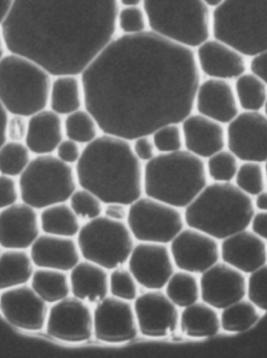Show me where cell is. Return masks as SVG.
<instances>
[{
  "label": "cell",
  "instance_id": "1",
  "mask_svg": "<svg viewBox=\"0 0 267 358\" xmlns=\"http://www.w3.org/2000/svg\"><path fill=\"white\" fill-rule=\"evenodd\" d=\"M80 78L102 134L132 141L194 113L202 74L195 50L148 30L116 36Z\"/></svg>",
  "mask_w": 267,
  "mask_h": 358
},
{
  "label": "cell",
  "instance_id": "2",
  "mask_svg": "<svg viewBox=\"0 0 267 358\" xmlns=\"http://www.w3.org/2000/svg\"><path fill=\"white\" fill-rule=\"evenodd\" d=\"M118 0H15L1 24L6 50L53 78L80 76L115 38Z\"/></svg>",
  "mask_w": 267,
  "mask_h": 358
},
{
  "label": "cell",
  "instance_id": "3",
  "mask_svg": "<svg viewBox=\"0 0 267 358\" xmlns=\"http://www.w3.org/2000/svg\"><path fill=\"white\" fill-rule=\"evenodd\" d=\"M78 187L93 192L104 204L131 205L143 194V164L132 141L101 134L83 147L74 165Z\"/></svg>",
  "mask_w": 267,
  "mask_h": 358
},
{
  "label": "cell",
  "instance_id": "4",
  "mask_svg": "<svg viewBox=\"0 0 267 358\" xmlns=\"http://www.w3.org/2000/svg\"><path fill=\"white\" fill-rule=\"evenodd\" d=\"M256 212L252 197L235 184L208 183L184 209V223L218 241L249 229Z\"/></svg>",
  "mask_w": 267,
  "mask_h": 358
},
{
  "label": "cell",
  "instance_id": "5",
  "mask_svg": "<svg viewBox=\"0 0 267 358\" xmlns=\"http://www.w3.org/2000/svg\"><path fill=\"white\" fill-rule=\"evenodd\" d=\"M209 183L205 161L186 150L157 154L143 164V194L184 210Z\"/></svg>",
  "mask_w": 267,
  "mask_h": 358
},
{
  "label": "cell",
  "instance_id": "6",
  "mask_svg": "<svg viewBox=\"0 0 267 358\" xmlns=\"http://www.w3.org/2000/svg\"><path fill=\"white\" fill-rule=\"evenodd\" d=\"M212 37L245 57L267 50V0H224L212 10Z\"/></svg>",
  "mask_w": 267,
  "mask_h": 358
},
{
  "label": "cell",
  "instance_id": "7",
  "mask_svg": "<svg viewBox=\"0 0 267 358\" xmlns=\"http://www.w3.org/2000/svg\"><path fill=\"white\" fill-rule=\"evenodd\" d=\"M149 30L196 50L212 37V11L203 0H143Z\"/></svg>",
  "mask_w": 267,
  "mask_h": 358
},
{
  "label": "cell",
  "instance_id": "8",
  "mask_svg": "<svg viewBox=\"0 0 267 358\" xmlns=\"http://www.w3.org/2000/svg\"><path fill=\"white\" fill-rule=\"evenodd\" d=\"M52 76L33 61L10 53L0 60V103L9 115L29 118L49 106Z\"/></svg>",
  "mask_w": 267,
  "mask_h": 358
},
{
  "label": "cell",
  "instance_id": "9",
  "mask_svg": "<svg viewBox=\"0 0 267 358\" xmlns=\"http://www.w3.org/2000/svg\"><path fill=\"white\" fill-rule=\"evenodd\" d=\"M20 199L34 209L67 203L78 188L74 167L54 155H39L18 178Z\"/></svg>",
  "mask_w": 267,
  "mask_h": 358
},
{
  "label": "cell",
  "instance_id": "10",
  "mask_svg": "<svg viewBox=\"0 0 267 358\" xmlns=\"http://www.w3.org/2000/svg\"><path fill=\"white\" fill-rule=\"evenodd\" d=\"M76 241L81 258L107 271L124 266L135 245L126 222L102 215L82 225Z\"/></svg>",
  "mask_w": 267,
  "mask_h": 358
},
{
  "label": "cell",
  "instance_id": "11",
  "mask_svg": "<svg viewBox=\"0 0 267 358\" xmlns=\"http://www.w3.org/2000/svg\"><path fill=\"white\" fill-rule=\"evenodd\" d=\"M126 224L139 243L163 245H170L186 227L182 210L145 195L129 206Z\"/></svg>",
  "mask_w": 267,
  "mask_h": 358
},
{
  "label": "cell",
  "instance_id": "12",
  "mask_svg": "<svg viewBox=\"0 0 267 358\" xmlns=\"http://www.w3.org/2000/svg\"><path fill=\"white\" fill-rule=\"evenodd\" d=\"M226 147L239 161L267 162V117L260 112H242L226 128Z\"/></svg>",
  "mask_w": 267,
  "mask_h": 358
},
{
  "label": "cell",
  "instance_id": "13",
  "mask_svg": "<svg viewBox=\"0 0 267 358\" xmlns=\"http://www.w3.org/2000/svg\"><path fill=\"white\" fill-rule=\"evenodd\" d=\"M45 329L60 341L86 342L93 336V312L87 303L69 296L49 308Z\"/></svg>",
  "mask_w": 267,
  "mask_h": 358
},
{
  "label": "cell",
  "instance_id": "14",
  "mask_svg": "<svg viewBox=\"0 0 267 358\" xmlns=\"http://www.w3.org/2000/svg\"><path fill=\"white\" fill-rule=\"evenodd\" d=\"M169 249L178 270L196 275H201L221 260L219 241L189 227L178 234Z\"/></svg>",
  "mask_w": 267,
  "mask_h": 358
},
{
  "label": "cell",
  "instance_id": "15",
  "mask_svg": "<svg viewBox=\"0 0 267 358\" xmlns=\"http://www.w3.org/2000/svg\"><path fill=\"white\" fill-rule=\"evenodd\" d=\"M135 311L131 302L107 296L93 311V336L107 343H124L138 336Z\"/></svg>",
  "mask_w": 267,
  "mask_h": 358
},
{
  "label": "cell",
  "instance_id": "16",
  "mask_svg": "<svg viewBox=\"0 0 267 358\" xmlns=\"http://www.w3.org/2000/svg\"><path fill=\"white\" fill-rule=\"evenodd\" d=\"M127 264L137 283L147 291H162L175 272L167 245L139 243Z\"/></svg>",
  "mask_w": 267,
  "mask_h": 358
},
{
  "label": "cell",
  "instance_id": "17",
  "mask_svg": "<svg viewBox=\"0 0 267 358\" xmlns=\"http://www.w3.org/2000/svg\"><path fill=\"white\" fill-rule=\"evenodd\" d=\"M0 313L11 326L39 332L46 327L49 307L31 286L25 285L0 294Z\"/></svg>",
  "mask_w": 267,
  "mask_h": 358
},
{
  "label": "cell",
  "instance_id": "18",
  "mask_svg": "<svg viewBox=\"0 0 267 358\" xmlns=\"http://www.w3.org/2000/svg\"><path fill=\"white\" fill-rule=\"evenodd\" d=\"M139 332L149 338H163L173 334L179 325L180 313L165 293L147 291L134 301Z\"/></svg>",
  "mask_w": 267,
  "mask_h": 358
},
{
  "label": "cell",
  "instance_id": "19",
  "mask_svg": "<svg viewBox=\"0 0 267 358\" xmlns=\"http://www.w3.org/2000/svg\"><path fill=\"white\" fill-rule=\"evenodd\" d=\"M200 285L202 301L218 311L245 299L247 294L246 275L220 261L201 274Z\"/></svg>",
  "mask_w": 267,
  "mask_h": 358
},
{
  "label": "cell",
  "instance_id": "20",
  "mask_svg": "<svg viewBox=\"0 0 267 358\" xmlns=\"http://www.w3.org/2000/svg\"><path fill=\"white\" fill-rule=\"evenodd\" d=\"M39 213L23 202L0 210V245L4 250H27L41 235Z\"/></svg>",
  "mask_w": 267,
  "mask_h": 358
},
{
  "label": "cell",
  "instance_id": "21",
  "mask_svg": "<svg viewBox=\"0 0 267 358\" xmlns=\"http://www.w3.org/2000/svg\"><path fill=\"white\" fill-rule=\"evenodd\" d=\"M195 54L198 70L207 78L235 80L247 71L246 57L213 37L197 47Z\"/></svg>",
  "mask_w": 267,
  "mask_h": 358
},
{
  "label": "cell",
  "instance_id": "22",
  "mask_svg": "<svg viewBox=\"0 0 267 358\" xmlns=\"http://www.w3.org/2000/svg\"><path fill=\"white\" fill-rule=\"evenodd\" d=\"M233 87L228 80L207 78L197 88L194 112L228 125L240 113Z\"/></svg>",
  "mask_w": 267,
  "mask_h": 358
},
{
  "label": "cell",
  "instance_id": "23",
  "mask_svg": "<svg viewBox=\"0 0 267 358\" xmlns=\"http://www.w3.org/2000/svg\"><path fill=\"white\" fill-rule=\"evenodd\" d=\"M181 127L184 149L205 161L226 148V129L207 117L193 113Z\"/></svg>",
  "mask_w": 267,
  "mask_h": 358
},
{
  "label": "cell",
  "instance_id": "24",
  "mask_svg": "<svg viewBox=\"0 0 267 358\" xmlns=\"http://www.w3.org/2000/svg\"><path fill=\"white\" fill-rule=\"evenodd\" d=\"M220 250L222 262L245 275L267 264L266 241L249 229L222 240Z\"/></svg>",
  "mask_w": 267,
  "mask_h": 358
},
{
  "label": "cell",
  "instance_id": "25",
  "mask_svg": "<svg viewBox=\"0 0 267 358\" xmlns=\"http://www.w3.org/2000/svg\"><path fill=\"white\" fill-rule=\"evenodd\" d=\"M30 257L37 268L70 272L81 260L77 241L43 234L30 248Z\"/></svg>",
  "mask_w": 267,
  "mask_h": 358
},
{
  "label": "cell",
  "instance_id": "26",
  "mask_svg": "<svg viewBox=\"0 0 267 358\" xmlns=\"http://www.w3.org/2000/svg\"><path fill=\"white\" fill-rule=\"evenodd\" d=\"M64 138V117L49 108L27 118L25 143L32 155H53Z\"/></svg>",
  "mask_w": 267,
  "mask_h": 358
},
{
  "label": "cell",
  "instance_id": "27",
  "mask_svg": "<svg viewBox=\"0 0 267 358\" xmlns=\"http://www.w3.org/2000/svg\"><path fill=\"white\" fill-rule=\"evenodd\" d=\"M69 273L73 297L97 305L109 295V273L104 268L81 260Z\"/></svg>",
  "mask_w": 267,
  "mask_h": 358
},
{
  "label": "cell",
  "instance_id": "28",
  "mask_svg": "<svg viewBox=\"0 0 267 358\" xmlns=\"http://www.w3.org/2000/svg\"><path fill=\"white\" fill-rule=\"evenodd\" d=\"M48 108L62 117L85 108L80 76L61 75L53 78Z\"/></svg>",
  "mask_w": 267,
  "mask_h": 358
},
{
  "label": "cell",
  "instance_id": "29",
  "mask_svg": "<svg viewBox=\"0 0 267 358\" xmlns=\"http://www.w3.org/2000/svg\"><path fill=\"white\" fill-rule=\"evenodd\" d=\"M218 310L203 301L182 309L179 316L181 332L191 338H208L221 329Z\"/></svg>",
  "mask_w": 267,
  "mask_h": 358
},
{
  "label": "cell",
  "instance_id": "30",
  "mask_svg": "<svg viewBox=\"0 0 267 358\" xmlns=\"http://www.w3.org/2000/svg\"><path fill=\"white\" fill-rule=\"evenodd\" d=\"M34 267L26 250H5L0 255V292L29 284Z\"/></svg>",
  "mask_w": 267,
  "mask_h": 358
},
{
  "label": "cell",
  "instance_id": "31",
  "mask_svg": "<svg viewBox=\"0 0 267 358\" xmlns=\"http://www.w3.org/2000/svg\"><path fill=\"white\" fill-rule=\"evenodd\" d=\"M41 231L46 235L77 237L81 228V220L67 203L55 204L40 210Z\"/></svg>",
  "mask_w": 267,
  "mask_h": 358
},
{
  "label": "cell",
  "instance_id": "32",
  "mask_svg": "<svg viewBox=\"0 0 267 358\" xmlns=\"http://www.w3.org/2000/svg\"><path fill=\"white\" fill-rule=\"evenodd\" d=\"M30 282L34 292L48 305H53L71 294L69 275L66 272L37 268Z\"/></svg>",
  "mask_w": 267,
  "mask_h": 358
},
{
  "label": "cell",
  "instance_id": "33",
  "mask_svg": "<svg viewBox=\"0 0 267 358\" xmlns=\"http://www.w3.org/2000/svg\"><path fill=\"white\" fill-rule=\"evenodd\" d=\"M235 93L243 112H261L267 99V86L252 73H245L235 80Z\"/></svg>",
  "mask_w": 267,
  "mask_h": 358
},
{
  "label": "cell",
  "instance_id": "34",
  "mask_svg": "<svg viewBox=\"0 0 267 358\" xmlns=\"http://www.w3.org/2000/svg\"><path fill=\"white\" fill-rule=\"evenodd\" d=\"M164 288L167 297L178 308L193 306L200 299V280L193 273L178 270Z\"/></svg>",
  "mask_w": 267,
  "mask_h": 358
},
{
  "label": "cell",
  "instance_id": "35",
  "mask_svg": "<svg viewBox=\"0 0 267 358\" xmlns=\"http://www.w3.org/2000/svg\"><path fill=\"white\" fill-rule=\"evenodd\" d=\"M260 310L249 299H243L221 310V329L228 333H242L259 321Z\"/></svg>",
  "mask_w": 267,
  "mask_h": 358
},
{
  "label": "cell",
  "instance_id": "36",
  "mask_svg": "<svg viewBox=\"0 0 267 358\" xmlns=\"http://www.w3.org/2000/svg\"><path fill=\"white\" fill-rule=\"evenodd\" d=\"M64 130L66 138L82 147L92 143L102 134L97 121L85 108L64 117Z\"/></svg>",
  "mask_w": 267,
  "mask_h": 358
},
{
  "label": "cell",
  "instance_id": "37",
  "mask_svg": "<svg viewBox=\"0 0 267 358\" xmlns=\"http://www.w3.org/2000/svg\"><path fill=\"white\" fill-rule=\"evenodd\" d=\"M32 155L25 142L6 141L0 148V174L19 178L29 164Z\"/></svg>",
  "mask_w": 267,
  "mask_h": 358
},
{
  "label": "cell",
  "instance_id": "38",
  "mask_svg": "<svg viewBox=\"0 0 267 358\" xmlns=\"http://www.w3.org/2000/svg\"><path fill=\"white\" fill-rule=\"evenodd\" d=\"M237 157L229 150L219 151L205 160L209 179L213 182L229 183L235 180L239 163Z\"/></svg>",
  "mask_w": 267,
  "mask_h": 358
},
{
  "label": "cell",
  "instance_id": "39",
  "mask_svg": "<svg viewBox=\"0 0 267 358\" xmlns=\"http://www.w3.org/2000/svg\"><path fill=\"white\" fill-rule=\"evenodd\" d=\"M235 182L236 187L244 194L255 197L266 189V178L263 164L243 162L239 165Z\"/></svg>",
  "mask_w": 267,
  "mask_h": 358
},
{
  "label": "cell",
  "instance_id": "40",
  "mask_svg": "<svg viewBox=\"0 0 267 358\" xmlns=\"http://www.w3.org/2000/svg\"><path fill=\"white\" fill-rule=\"evenodd\" d=\"M109 294L116 299L132 302L139 296V285L128 268L121 266L109 274Z\"/></svg>",
  "mask_w": 267,
  "mask_h": 358
},
{
  "label": "cell",
  "instance_id": "41",
  "mask_svg": "<svg viewBox=\"0 0 267 358\" xmlns=\"http://www.w3.org/2000/svg\"><path fill=\"white\" fill-rule=\"evenodd\" d=\"M75 215L87 222L102 215L104 203L92 192L78 187L67 202Z\"/></svg>",
  "mask_w": 267,
  "mask_h": 358
},
{
  "label": "cell",
  "instance_id": "42",
  "mask_svg": "<svg viewBox=\"0 0 267 358\" xmlns=\"http://www.w3.org/2000/svg\"><path fill=\"white\" fill-rule=\"evenodd\" d=\"M151 137L158 154L175 153L184 150L181 124H167L155 130Z\"/></svg>",
  "mask_w": 267,
  "mask_h": 358
},
{
  "label": "cell",
  "instance_id": "43",
  "mask_svg": "<svg viewBox=\"0 0 267 358\" xmlns=\"http://www.w3.org/2000/svg\"><path fill=\"white\" fill-rule=\"evenodd\" d=\"M116 27L125 36H135L147 31L148 20L142 6L120 8L116 15Z\"/></svg>",
  "mask_w": 267,
  "mask_h": 358
},
{
  "label": "cell",
  "instance_id": "44",
  "mask_svg": "<svg viewBox=\"0 0 267 358\" xmlns=\"http://www.w3.org/2000/svg\"><path fill=\"white\" fill-rule=\"evenodd\" d=\"M246 297L260 311L267 312V264L249 274Z\"/></svg>",
  "mask_w": 267,
  "mask_h": 358
},
{
  "label": "cell",
  "instance_id": "45",
  "mask_svg": "<svg viewBox=\"0 0 267 358\" xmlns=\"http://www.w3.org/2000/svg\"><path fill=\"white\" fill-rule=\"evenodd\" d=\"M20 191L15 178L0 174V210L18 203Z\"/></svg>",
  "mask_w": 267,
  "mask_h": 358
},
{
  "label": "cell",
  "instance_id": "46",
  "mask_svg": "<svg viewBox=\"0 0 267 358\" xmlns=\"http://www.w3.org/2000/svg\"><path fill=\"white\" fill-rule=\"evenodd\" d=\"M83 147L79 143L65 138L61 141L55 151L56 155L61 162L74 166L78 163L82 154Z\"/></svg>",
  "mask_w": 267,
  "mask_h": 358
},
{
  "label": "cell",
  "instance_id": "47",
  "mask_svg": "<svg viewBox=\"0 0 267 358\" xmlns=\"http://www.w3.org/2000/svg\"><path fill=\"white\" fill-rule=\"evenodd\" d=\"M134 155L144 164L151 161L157 154L151 136L144 135L132 141Z\"/></svg>",
  "mask_w": 267,
  "mask_h": 358
},
{
  "label": "cell",
  "instance_id": "48",
  "mask_svg": "<svg viewBox=\"0 0 267 358\" xmlns=\"http://www.w3.org/2000/svg\"><path fill=\"white\" fill-rule=\"evenodd\" d=\"M27 132V118L22 115H11L6 123V140L25 142Z\"/></svg>",
  "mask_w": 267,
  "mask_h": 358
},
{
  "label": "cell",
  "instance_id": "49",
  "mask_svg": "<svg viewBox=\"0 0 267 358\" xmlns=\"http://www.w3.org/2000/svg\"><path fill=\"white\" fill-rule=\"evenodd\" d=\"M129 206L121 203H109L104 206L102 216L114 222H126Z\"/></svg>",
  "mask_w": 267,
  "mask_h": 358
},
{
  "label": "cell",
  "instance_id": "50",
  "mask_svg": "<svg viewBox=\"0 0 267 358\" xmlns=\"http://www.w3.org/2000/svg\"><path fill=\"white\" fill-rule=\"evenodd\" d=\"M249 69L250 72L255 74L267 86V50L252 58Z\"/></svg>",
  "mask_w": 267,
  "mask_h": 358
},
{
  "label": "cell",
  "instance_id": "51",
  "mask_svg": "<svg viewBox=\"0 0 267 358\" xmlns=\"http://www.w3.org/2000/svg\"><path fill=\"white\" fill-rule=\"evenodd\" d=\"M251 231L256 236L267 241V212L258 211L255 212L250 223Z\"/></svg>",
  "mask_w": 267,
  "mask_h": 358
},
{
  "label": "cell",
  "instance_id": "52",
  "mask_svg": "<svg viewBox=\"0 0 267 358\" xmlns=\"http://www.w3.org/2000/svg\"><path fill=\"white\" fill-rule=\"evenodd\" d=\"M9 113L0 103V148L8 140H6V127L9 118Z\"/></svg>",
  "mask_w": 267,
  "mask_h": 358
},
{
  "label": "cell",
  "instance_id": "53",
  "mask_svg": "<svg viewBox=\"0 0 267 358\" xmlns=\"http://www.w3.org/2000/svg\"><path fill=\"white\" fill-rule=\"evenodd\" d=\"M253 203H254L255 209L258 211L267 212V189L256 195L255 199H253Z\"/></svg>",
  "mask_w": 267,
  "mask_h": 358
},
{
  "label": "cell",
  "instance_id": "54",
  "mask_svg": "<svg viewBox=\"0 0 267 358\" xmlns=\"http://www.w3.org/2000/svg\"><path fill=\"white\" fill-rule=\"evenodd\" d=\"M15 0H0V26L4 23Z\"/></svg>",
  "mask_w": 267,
  "mask_h": 358
},
{
  "label": "cell",
  "instance_id": "55",
  "mask_svg": "<svg viewBox=\"0 0 267 358\" xmlns=\"http://www.w3.org/2000/svg\"><path fill=\"white\" fill-rule=\"evenodd\" d=\"M120 8H130V6H142L143 0H118Z\"/></svg>",
  "mask_w": 267,
  "mask_h": 358
},
{
  "label": "cell",
  "instance_id": "56",
  "mask_svg": "<svg viewBox=\"0 0 267 358\" xmlns=\"http://www.w3.org/2000/svg\"><path fill=\"white\" fill-rule=\"evenodd\" d=\"M203 1L210 10H214L220 6L224 2V0H203Z\"/></svg>",
  "mask_w": 267,
  "mask_h": 358
},
{
  "label": "cell",
  "instance_id": "57",
  "mask_svg": "<svg viewBox=\"0 0 267 358\" xmlns=\"http://www.w3.org/2000/svg\"><path fill=\"white\" fill-rule=\"evenodd\" d=\"M6 46L2 37V34H0V60L5 56Z\"/></svg>",
  "mask_w": 267,
  "mask_h": 358
},
{
  "label": "cell",
  "instance_id": "58",
  "mask_svg": "<svg viewBox=\"0 0 267 358\" xmlns=\"http://www.w3.org/2000/svg\"><path fill=\"white\" fill-rule=\"evenodd\" d=\"M264 165V169H265V173H266V188H267V162H266Z\"/></svg>",
  "mask_w": 267,
  "mask_h": 358
},
{
  "label": "cell",
  "instance_id": "59",
  "mask_svg": "<svg viewBox=\"0 0 267 358\" xmlns=\"http://www.w3.org/2000/svg\"><path fill=\"white\" fill-rule=\"evenodd\" d=\"M263 110H264V115L267 117V99H266Z\"/></svg>",
  "mask_w": 267,
  "mask_h": 358
},
{
  "label": "cell",
  "instance_id": "60",
  "mask_svg": "<svg viewBox=\"0 0 267 358\" xmlns=\"http://www.w3.org/2000/svg\"><path fill=\"white\" fill-rule=\"evenodd\" d=\"M1 249H2V247H1V245H0V255H1V253H2V250Z\"/></svg>",
  "mask_w": 267,
  "mask_h": 358
}]
</instances>
